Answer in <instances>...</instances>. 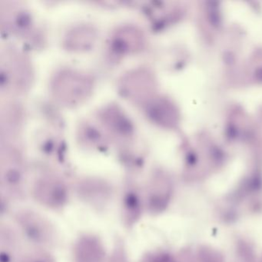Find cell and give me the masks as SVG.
Here are the masks:
<instances>
[{"label":"cell","instance_id":"obj_2","mask_svg":"<svg viewBox=\"0 0 262 262\" xmlns=\"http://www.w3.org/2000/svg\"><path fill=\"white\" fill-rule=\"evenodd\" d=\"M32 192L36 202L54 209L64 206L68 198L66 186L57 179H41L35 183Z\"/></svg>","mask_w":262,"mask_h":262},{"label":"cell","instance_id":"obj_6","mask_svg":"<svg viewBox=\"0 0 262 262\" xmlns=\"http://www.w3.org/2000/svg\"><path fill=\"white\" fill-rule=\"evenodd\" d=\"M22 262H55L52 257L44 250L36 249L25 254Z\"/></svg>","mask_w":262,"mask_h":262},{"label":"cell","instance_id":"obj_1","mask_svg":"<svg viewBox=\"0 0 262 262\" xmlns=\"http://www.w3.org/2000/svg\"><path fill=\"white\" fill-rule=\"evenodd\" d=\"M16 225L23 237L35 245L36 249L44 250L56 242V232L49 221L35 212L22 210L15 217Z\"/></svg>","mask_w":262,"mask_h":262},{"label":"cell","instance_id":"obj_3","mask_svg":"<svg viewBox=\"0 0 262 262\" xmlns=\"http://www.w3.org/2000/svg\"><path fill=\"white\" fill-rule=\"evenodd\" d=\"M74 262H108L105 250L99 239L92 235L79 238L74 248Z\"/></svg>","mask_w":262,"mask_h":262},{"label":"cell","instance_id":"obj_5","mask_svg":"<svg viewBox=\"0 0 262 262\" xmlns=\"http://www.w3.org/2000/svg\"><path fill=\"white\" fill-rule=\"evenodd\" d=\"M25 254H22L19 235L10 227L1 231V261L22 262Z\"/></svg>","mask_w":262,"mask_h":262},{"label":"cell","instance_id":"obj_7","mask_svg":"<svg viewBox=\"0 0 262 262\" xmlns=\"http://www.w3.org/2000/svg\"><path fill=\"white\" fill-rule=\"evenodd\" d=\"M108 262H127L126 256L122 247L117 245L112 254L109 256Z\"/></svg>","mask_w":262,"mask_h":262},{"label":"cell","instance_id":"obj_4","mask_svg":"<svg viewBox=\"0 0 262 262\" xmlns=\"http://www.w3.org/2000/svg\"><path fill=\"white\" fill-rule=\"evenodd\" d=\"M145 200L141 191L136 187L129 186L124 191L122 198V214L125 223L131 226L137 222L142 215Z\"/></svg>","mask_w":262,"mask_h":262}]
</instances>
